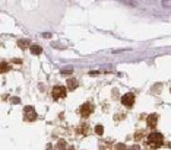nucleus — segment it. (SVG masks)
<instances>
[{"label": "nucleus", "instance_id": "1", "mask_svg": "<svg viewBox=\"0 0 171 150\" xmlns=\"http://www.w3.org/2000/svg\"><path fill=\"white\" fill-rule=\"evenodd\" d=\"M164 143V137H162V134L158 133V131H152V133L148 136V139H146V144L149 147H152V149H158L161 147Z\"/></svg>", "mask_w": 171, "mask_h": 150}, {"label": "nucleus", "instance_id": "2", "mask_svg": "<svg viewBox=\"0 0 171 150\" xmlns=\"http://www.w3.org/2000/svg\"><path fill=\"white\" fill-rule=\"evenodd\" d=\"M53 98L54 99H63L65 96H66V88L65 86H60V85H57L53 88Z\"/></svg>", "mask_w": 171, "mask_h": 150}, {"label": "nucleus", "instance_id": "3", "mask_svg": "<svg viewBox=\"0 0 171 150\" xmlns=\"http://www.w3.org/2000/svg\"><path fill=\"white\" fill-rule=\"evenodd\" d=\"M92 111H94V105L89 104V102L83 104V105L81 106V109H79V112H81L82 117H89V114H92Z\"/></svg>", "mask_w": 171, "mask_h": 150}, {"label": "nucleus", "instance_id": "4", "mask_svg": "<svg viewBox=\"0 0 171 150\" xmlns=\"http://www.w3.org/2000/svg\"><path fill=\"white\" fill-rule=\"evenodd\" d=\"M122 104L124 106H133V104H135V95L133 93H124L122 96Z\"/></svg>", "mask_w": 171, "mask_h": 150}, {"label": "nucleus", "instance_id": "5", "mask_svg": "<svg viewBox=\"0 0 171 150\" xmlns=\"http://www.w3.org/2000/svg\"><path fill=\"white\" fill-rule=\"evenodd\" d=\"M35 117H37L35 111H32V109H31V106H27V108H25V118H27L28 121H34V120H35Z\"/></svg>", "mask_w": 171, "mask_h": 150}, {"label": "nucleus", "instance_id": "6", "mask_svg": "<svg viewBox=\"0 0 171 150\" xmlns=\"http://www.w3.org/2000/svg\"><path fill=\"white\" fill-rule=\"evenodd\" d=\"M156 120H158V117H156L155 114H152V115H149V117H148V121H146V122H148L149 127H155V125H156V122H158Z\"/></svg>", "mask_w": 171, "mask_h": 150}, {"label": "nucleus", "instance_id": "7", "mask_svg": "<svg viewBox=\"0 0 171 150\" xmlns=\"http://www.w3.org/2000/svg\"><path fill=\"white\" fill-rule=\"evenodd\" d=\"M31 51H32V53H35V54H40V53H41V48H40L38 45H35V47H32V48H31Z\"/></svg>", "mask_w": 171, "mask_h": 150}, {"label": "nucleus", "instance_id": "8", "mask_svg": "<svg viewBox=\"0 0 171 150\" xmlns=\"http://www.w3.org/2000/svg\"><path fill=\"white\" fill-rule=\"evenodd\" d=\"M67 85H70V89H76V80H70L67 82Z\"/></svg>", "mask_w": 171, "mask_h": 150}, {"label": "nucleus", "instance_id": "9", "mask_svg": "<svg viewBox=\"0 0 171 150\" xmlns=\"http://www.w3.org/2000/svg\"><path fill=\"white\" fill-rule=\"evenodd\" d=\"M95 131H97V134L101 136V134H102V127H101V125H97V127H95Z\"/></svg>", "mask_w": 171, "mask_h": 150}]
</instances>
